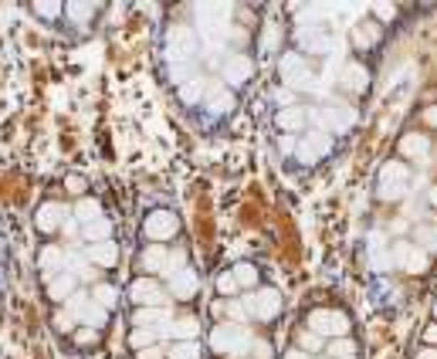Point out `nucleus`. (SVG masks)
I'll return each mask as SVG.
<instances>
[{"label":"nucleus","instance_id":"f257e3e1","mask_svg":"<svg viewBox=\"0 0 437 359\" xmlns=\"http://www.w3.org/2000/svg\"><path fill=\"white\" fill-rule=\"evenodd\" d=\"M305 329L319 332L325 339H339V335H349V316L336 312V308H312L305 318Z\"/></svg>","mask_w":437,"mask_h":359},{"label":"nucleus","instance_id":"f03ea898","mask_svg":"<svg viewBox=\"0 0 437 359\" xmlns=\"http://www.w3.org/2000/svg\"><path fill=\"white\" fill-rule=\"evenodd\" d=\"M241 305H244V312H248L251 318H258V322H271V318L282 312V291L278 288H258V291H251V295H244Z\"/></svg>","mask_w":437,"mask_h":359},{"label":"nucleus","instance_id":"7ed1b4c3","mask_svg":"<svg viewBox=\"0 0 437 359\" xmlns=\"http://www.w3.org/2000/svg\"><path fill=\"white\" fill-rule=\"evenodd\" d=\"M197 55V34L190 28H173L167 34V58L169 65H186Z\"/></svg>","mask_w":437,"mask_h":359},{"label":"nucleus","instance_id":"20e7f679","mask_svg":"<svg viewBox=\"0 0 437 359\" xmlns=\"http://www.w3.org/2000/svg\"><path fill=\"white\" fill-rule=\"evenodd\" d=\"M177 231H180V221H177V214H173V210H153V214L146 217V224H142V234L149 237L153 244L169 241Z\"/></svg>","mask_w":437,"mask_h":359},{"label":"nucleus","instance_id":"39448f33","mask_svg":"<svg viewBox=\"0 0 437 359\" xmlns=\"http://www.w3.org/2000/svg\"><path fill=\"white\" fill-rule=\"evenodd\" d=\"M129 298L136 302V308H153V305H169V295L159 285H156L153 278H136L132 285H129Z\"/></svg>","mask_w":437,"mask_h":359},{"label":"nucleus","instance_id":"423d86ee","mask_svg":"<svg viewBox=\"0 0 437 359\" xmlns=\"http://www.w3.org/2000/svg\"><path fill=\"white\" fill-rule=\"evenodd\" d=\"M394 261H396V268L407 271V275H423V271H427V251H421L417 244L400 241L394 248Z\"/></svg>","mask_w":437,"mask_h":359},{"label":"nucleus","instance_id":"0eeeda50","mask_svg":"<svg viewBox=\"0 0 437 359\" xmlns=\"http://www.w3.org/2000/svg\"><path fill=\"white\" fill-rule=\"evenodd\" d=\"M211 14H214V7H200L197 31H200V38L207 41V48H217L227 31V17H211Z\"/></svg>","mask_w":437,"mask_h":359},{"label":"nucleus","instance_id":"6e6552de","mask_svg":"<svg viewBox=\"0 0 437 359\" xmlns=\"http://www.w3.org/2000/svg\"><path fill=\"white\" fill-rule=\"evenodd\" d=\"M68 217H71V207H65V204H44V207H38V214H34V224H38V231L51 234L58 227H65Z\"/></svg>","mask_w":437,"mask_h":359},{"label":"nucleus","instance_id":"1a4fd4ad","mask_svg":"<svg viewBox=\"0 0 437 359\" xmlns=\"http://www.w3.org/2000/svg\"><path fill=\"white\" fill-rule=\"evenodd\" d=\"M197 288H200V278H197V271H190V268H184L177 278H169V298H177V302H190L194 295H197Z\"/></svg>","mask_w":437,"mask_h":359},{"label":"nucleus","instance_id":"9d476101","mask_svg":"<svg viewBox=\"0 0 437 359\" xmlns=\"http://www.w3.org/2000/svg\"><path fill=\"white\" fill-rule=\"evenodd\" d=\"M173 308L169 305H153V308H136L132 312V326L136 329H156V326H163V322H173Z\"/></svg>","mask_w":437,"mask_h":359},{"label":"nucleus","instance_id":"9b49d317","mask_svg":"<svg viewBox=\"0 0 437 359\" xmlns=\"http://www.w3.org/2000/svg\"><path fill=\"white\" fill-rule=\"evenodd\" d=\"M319 123H322L325 129H332V132H346V129L356 123V112L353 109H336V105H329V109L319 112Z\"/></svg>","mask_w":437,"mask_h":359},{"label":"nucleus","instance_id":"f8f14e48","mask_svg":"<svg viewBox=\"0 0 437 359\" xmlns=\"http://www.w3.org/2000/svg\"><path fill=\"white\" fill-rule=\"evenodd\" d=\"M339 82H342V88H349V92H367L369 88V75L367 68L359 65V61H349V65H342V75H339Z\"/></svg>","mask_w":437,"mask_h":359},{"label":"nucleus","instance_id":"ddd939ff","mask_svg":"<svg viewBox=\"0 0 437 359\" xmlns=\"http://www.w3.org/2000/svg\"><path fill=\"white\" fill-rule=\"evenodd\" d=\"M251 58H244V55H234V58H227V65H224V82L227 85H244L248 78H251Z\"/></svg>","mask_w":437,"mask_h":359},{"label":"nucleus","instance_id":"4468645a","mask_svg":"<svg viewBox=\"0 0 437 359\" xmlns=\"http://www.w3.org/2000/svg\"><path fill=\"white\" fill-rule=\"evenodd\" d=\"M75 291H78V278L68 275V271H61L58 278H51V281H48V298H55V302H61V305L68 302Z\"/></svg>","mask_w":437,"mask_h":359},{"label":"nucleus","instance_id":"2eb2a0df","mask_svg":"<svg viewBox=\"0 0 437 359\" xmlns=\"http://www.w3.org/2000/svg\"><path fill=\"white\" fill-rule=\"evenodd\" d=\"M85 258H88L92 264H99V268H112V264H119V248H115L112 241L88 244V248H85Z\"/></svg>","mask_w":437,"mask_h":359},{"label":"nucleus","instance_id":"dca6fc26","mask_svg":"<svg viewBox=\"0 0 437 359\" xmlns=\"http://www.w3.org/2000/svg\"><path fill=\"white\" fill-rule=\"evenodd\" d=\"M105 322H109V308H102V305L92 298V302L82 308V316H78V329H95V332H102V329H105Z\"/></svg>","mask_w":437,"mask_h":359},{"label":"nucleus","instance_id":"f3484780","mask_svg":"<svg viewBox=\"0 0 437 359\" xmlns=\"http://www.w3.org/2000/svg\"><path fill=\"white\" fill-rule=\"evenodd\" d=\"M200 339V322L194 316H177L173 318V343H197Z\"/></svg>","mask_w":437,"mask_h":359},{"label":"nucleus","instance_id":"a211bd4d","mask_svg":"<svg viewBox=\"0 0 437 359\" xmlns=\"http://www.w3.org/2000/svg\"><path fill=\"white\" fill-rule=\"evenodd\" d=\"M41 271L48 281L61 275V271H65V251L55 248V244H48V248L41 251Z\"/></svg>","mask_w":437,"mask_h":359},{"label":"nucleus","instance_id":"6ab92c4d","mask_svg":"<svg viewBox=\"0 0 437 359\" xmlns=\"http://www.w3.org/2000/svg\"><path fill=\"white\" fill-rule=\"evenodd\" d=\"M167 258H169V251L163 248V244H149V248L139 254V264H142V271H159L163 275V268H167Z\"/></svg>","mask_w":437,"mask_h":359},{"label":"nucleus","instance_id":"aec40b11","mask_svg":"<svg viewBox=\"0 0 437 359\" xmlns=\"http://www.w3.org/2000/svg\"><path fill=\"white\" fill-rule=\"evenodd\" d=\"M298 44L305 48V51H315V55H322L329 51V34L319 28H302L298 31Z\"/></svg>","mask_w":437,"mask_h":359},{"label":"nucleus","instance_id":"412c9836","mask_svg":"<svg viewBox=\"0 0 437 359\" xmlns=\"http://www.w3.org/2000/svg\"><path fill=\"white\" fill-rule=\"evenodd\" d=\"M427 150H431V142H427V136H423V132H407V136L400 139V152H404V156H410V160H421Z\"/></svg>","mask_w":437,"mask_h":359},{"label":"nucleus","instance_id":"4be33fe9","mask_svg":"<svg viewBox=\"0 0 437 359\" xmlns=\"http://www.w3.org/2000/svg\"><path fill=\"white\" fill-rule=\"evenodd\" d=\"M71 214H75V221L82 224H92V221H102V207H99V200H78L75 207H71Z\"/></svg>","mask_w":437,"mask_h":359},{"label":"nucleus","instance_id":"5701e85b","mask_svg":"<svg viewBox=\"0 0 437 359\" xmlns=\"http://www.w3.org/2000/svg\"><path fill=\"white\" fill-rule=\"evenodd\" d=\"M109 234H112V224L105 221H92V224H85L82 227V237L88 241V244H102V241H109Z\"/></svg>","mask_w":437,"mask_h":359},{"label":"nucleus","instance_id":"b1692460","mask_svg":"<svg viewBox=\"0 0 437 359\" xmlns=\"http://www.w3.org/2000/svg\"><path fill=\"white\" fill-rule=\"evenodd\" d=\"M207 95V78H200V75H194L186 85H180V98H184L186 105H194V102H200V98Z\"/></svg>","mask_w":437,"mask_h":359},{"label":"nucleus","instance_id":"393cba45","mask_svg":"<svg viewBox=\"0 0 437 359\" xmlns=\"http://www.w3.org/2000/svg\"><path fill=\"white\" fill-rule=\"evenodd\" d=\"M231 105H234V95H231L227 88H214L211 95H207V109H211L214 115H224V112H231Z\"/></svg>","mask_w":437,"mask_h":359},{"label":"nucleus","instance_id":"a878e982","mask_svg":"<svg viewBox=\"0 0 437 359\" xmlns=\"http://www.w3.org/2000/svg\"><path fill=\"white\" fill-rule=\"evenodd\" d=\"M302 142H305V146L315 152V160H319V156H325V152H332V139H329V132H322V129L309 132V136L302 139Z\"/></svg>","mask_w":437,"mask_h":359},{"label":"nucleus","instance_id":"bb28decb","mask_svg":"<svg viewBox=\"0 0 437 359\" xmlns=\"http://www.w3.org/2000/svg\"><path fill=\"white\" fill-rule=\"evenodd\" d=\"M51 322H55V332H61V335H75V332H78V318L71 316L68 308L55 312V318H51Z\"/></svg>","mask_w":437,"mask_h":359},{"label":"nucleus","instance_id":"cd10ccee","mask_svg":"<svg viewBox=\"0 0 437 359\" xmlns=\"http://www.w3.org/2000/svg\"><path fill=\"white\" fill-rule=\"evenodd\" d=\"M417 248L427 251V254H437V227H431V224L417 227Z\"/></svg>","mask_w":437,"mask_h":359},{"label":"nucleus","instance_id":"c85d7f7f","mask_svg":"<svg viewBox=\"0 0 437 359\" xmlns=\"http://www.w3.org/2000/svg\"><path fill=\"white\" fill-rule=\"evenodd\" d=\"M302 123H305V109H298V105L278 112V125H282V129H288V132H292V129H298Z\"/></svg>","mask_w":437,"mask_h":359},{"label":"nucleus","instance_id":"c756f323","mask_svg":"<svg viewBox=\"0 0 437 359\" xmlns=\"http://www.w3.org/2000/svg\"><path fill=\"white\" fill-rule=\"evenodd\" d=\"M404 187H407L404 180H383L380 187H377V197H380V200H400V197H404Z\"/></svg>","mask_w":437,"mask_h":359},{"label":"nucleus","instance_id":"7c9ffc66","mask_svg":"<svg viewBox=\"0 0 437 359\" xmlns=\"http://www.w3.org/2000/svg\"><path fill=\"white\" fill-rule=\"evenodd\" d=\"M329 356H356V343L349 335H339V339H329Z\"/></svg>","mask_w":437,"mask_h":359},{"label":"nucleus","instance_id":"2f4dec72","mask_svg":"<svg viewBox=\"0 0 437 359\" xmlns=\"http://www.w3.org/2000/svg\"><path fill=\"white\" fill-rule=\"evenodd\" d=\"M234 278H238L241 288H254V285H258V268L248 261H241L238 268H234Z\"/></svg>","mask_w":437,"mask_h":359},{"label":"nucleus","instance_id":"473e14b6","mask_svg":"<svg viewBox=\"0 0 437 359\" xmlns=\"http://www.w3.org/2000/svg\"><path fill=\"white\" fill-rule=\"evenodd\" d=\"M184 268H186V251H180V248H177V251H173V254H169V258H167V268H163V278H167V281H169V278H177V275H180Z\"/></svg>","mask_w":437,"mask_h":359},{"label":"nucleus","instance_id":"72a5a7b5","mask_svg":"<svg viewBox=\"0 0 437 359\" xmlns=\"http://www.w3.org/2000/svg\"><path fill=\"white\" fill-rule=\"evenodd\" d=\"M92 298H95L102 308H112V305L119 302V291H115L112 285H95V288H92Z\"/></svg>","mask_w":437,"mask_h":359},{"label":"nucleus","instance_id":"f704fd0d","mask_svg":"<svg viewBox=\"0 0 437 359\" xmlns=\"http://www.w3.org/2000/svg\"><path fill=\"white\" fill-rule=\"evenodd\" d=\"M383 180H404V183H407V166L400 163V160H390V163L380 170V183Z\"/></svg>","mask_w":437,"mask_h":359},{"label":"nucleus","instance_id":"c9c22d12","mask_svg":"<svg viewBox=\"0 0 437 359\" xmlns=\"http://www.w3.org/2000/svg\"><path fill=\"white\" fill-rule=\"evenodd\" d=\"M65 11L71 14V21H75V24H85V21H88V14H95V4H68Z\"/></svg>","mask_w":437,"mask_h":359},{"label":"nucleus","instance_id":"e433bc0d","mask_svg":"<svg viewBox=\"0 0 437 359\" xmlns=\"http://www.w3.org/2000/svg\"><path fill=\"white\" fill-rule=\"evenodd\" d=\"M298 71H305V65H302V58H298L295 51H288V55L282 58V75L285 78H292V75H298Z\"/></svg>","mask_w":437,"mask_h":359},{"label":"nucleus","instance_id":"4c0bfd02","mask_svg":"<svg viewBox=\"0 0 437 359\" xmlns=\"http://www.w3.org/2000/svg\"><path fill=\"white\" fill-rule=\"evenodd\" d=\"M88 302H92V295H88V291H75V295H71L68 302H65V308H68L71 316L78 318V316H82V308H85Z\"/></svg>","mask_w":437,"mask_h":359},{"label":"nucleus","instance_id":"58836bf2","mask_svg":"<svg viewBox=\"0 0 437 359\" xmlns=\"http://www.w3.org/2000/svg\"><path fill=\"white\" fill-rule=\"evenodd\" d=\"M190 71H194V65H190V61H186V65H169V78H173L177 85H186L190 78H194Z\"/></svg>","mask_w":437,"mask_h":359},{"label":"nucleus","instance_id":"ea45409f","mask_svg":"<svg viewBox=\"0 0 437 359\" xmlns=\"http://www.w3.org/2000/svg\"><path fill=\"white\" fill-rule=\"evenodd\" d=\"M31 11H34V14H41V17H48V21H55V17L61 14V4H48V0H41V4H34Z\"/></svg>","mask_w":437,"mask_h":359},{"label":"nucleus","instance_id":"a19ab883","mask_svg":"<svg viewBox=\"0 0 437 359\" xmlns=\"http://www.w3.org/2000/svg\"><path fill=\"white\" fill-rule=\"evenodd\" d=\"M238 288H241V285H238V278H234V271L217 278V291H221V295H234Z\"/></svg>","mask_w":437,"mask_h":359},{"label":"nucleus","instance_id":"79ce46f5","mask_svg":"<svg viewBox=\"0 0 437 359\" xmlns=\"http://www.w3.org/2000/svg\"><path fill=\"white\" fill-rule=\"evenodd\" d=\"M288 82V88H312V71H298V75H292V78H285Z\"/></svg>","mask_w":437,"mask_h":359},{"label":"nucleus","instance_id":"37998d69","mask_svg":"<svg viewBox=\"0 0 437 359\" xmlns=\"http://www.w3.org/2000/svg\"><path fill=\"white\" fill-rule=\"evenodd\" d=\"M71 339H75L78 345H95V343H99V332H95V329H78Z\"/></svg>","mask_w":437,"mask_h":359},{"label":"nucleus","instance_id":"c03bdc74","mask_svg":"<svg viewBox=\"0 0 437 359\" xmlns=\"http://www.w3.org/2000/svg\"><path fill=\"white\" fill-rule=\"evenodd\" d=\"M275 102H278V105H285V109H292L295 92H292V88H278V92H275Z\"/></svg>","mask_w":437,"mask_h":359},{"label":"nucleus","instance_id":"a18cd8bd","mask_svg":"<svg viewBox=\"0 0 437 359\" xmlns=\"http://www.w3.org/2000/svg\"><path fill=\"white\" fill-rule=\"evenodd\" d=\"M423 343H427V345H437V322H431V326L423 329Z\"/></svg>","mask_w":437,"mask_h":359},{"label":"nucleus","instance_id":"49530a36","mask_svg":"<svg viewBox=\"0 0 437 359\" xmlns=\"http://www.w3.org/2000/svg\"><path fill=\"white\" fill-rule=\"evenodd\" d=\"M275 41H278V28L268 24V31H265V48H275Z\"/></svg>","mask_w":437,"mask_h":359},{"label":"nucleus","instance_id":"de8ad7c7","mask_svg":"<svg viewBox=\"0 0 437 359\" xmlns=\"http://www.w3.org/2000/svg\"><path fill=\"white\" fill-rule=\"evenodd\" d=\"M423 123L437 129V105H427V109H423Z\"/></svg>","mask_w":437,"mask_h":359},{"label":"nucleus","instance_id":"09e8293b","mask_svg":"<svg viewBox=\"0 0 437 359\" xmlns=\"http://www.w3.org/2000/svg\"><path fill=\"white\" fill-rule=\"evenodd\" d=\"M377 14H383V21H394L396 7H390V4H383V7H377Z\"/></svg>","mask_w":437,"mask_h":359},{"label":"nucleus","instance_id":"8fccbe9b","mask_svg":"<svg viewBox=\"0 0 437 359\" xmlns=\"http://www.w3.org/2000/svg\"><path fill=\"white\" fill-rule=\"evenodd\" d=\"M68 190H71V194H82V190H85V183H82L78 177H71V180H68Z\"/></svg>","mask_w":437,"mask_h":359},{"label":"nucleus","instance_id":"3c124183","mask_svg":"<svg viewBox=\"0 0 437 359\" xmlns=\"http://www.w3.org/2000/svg\"><path fill=\"white\" fill-rule=\"evenodd\" d=\"M292 150H298V146H295V139H288V136H285V139H282V152H292Z\"/></svg>","mask_w":437,"mask_h":359},{"label":"nucleus","instance_id":"603ef678","mask_svg":"<svg viewBox=\"0 0 437 359\" xmlns=\"http://www.w3.org/2000/svg\"><path fill=\"white\" fill-rule=\"evenodd\" d=\"M61 231H65V234H71V237H75V231H78V221H68V224H65V227H61Z\"/></svg>","mask_w":437,"mask_h":359},{"label":"nucleus","instance_id":"864d4df0","mask_svg":"<svg viewBox=\"0 0 437 359\" xmlns=\"http://www.w3.org/2000/svg\"><path fill=\"white\" fill-rule=\"evenodd\" d=\"M427 204H431V207H437V187H431V190H427Z\"/></svg>","mask_w":437,"mask_h":359},{"label":"nucleus","instance_id":"5fc2aeb1","mask_svg":"<svg viewBox=\"0 0 437 359\" xmlns=\"http://www.w3.org/2000/svg\"><path fill=\"white\" fill-rule=\"evenodd\" d=\"M0 285H4V271H0Z\"/></svg>","mask_w":437,"mask_h":359},{"label":"nucleus","instance_id":"6e6d98bb","mask_svg":"<svg viewBox=\"0 0 437 359\" xmlns=\"http://www.w3.org/2000/svg\"><path fill=\"white\" fill-rule=\"evenodd\" d=\"M434 318H437V305H434Z\"/></svg>","mask_w":437,"mask_h":359},{"label":"nucleus","instance_id":"4d7b16f0","mask_svg":"<svg viewBox=\"0 0 437 359\" xmlns=\"http://www.w3.org/2000/svg\"><path fill=\"white\" fill-rule=\"evenodd\" d=\"M0 254H4V244H0Z\"/></svg>","mask_w":437,"mask_h":359}]
</instances>
